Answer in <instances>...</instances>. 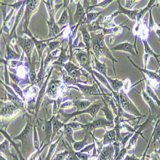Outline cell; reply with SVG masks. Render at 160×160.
<instances>
[{"label":"cell","mask_w":160,"mask_h":160,"mask_svg":"<svg viewBox=\"0 0 160 160\" xmlns=\"http://www.w3.org/2000/svg\"><path fill=\"white\" fill-rule=\"evenodd\" d=\"M142 96L143 98V99L148 104L149 107L151 108V112L154 118V116L158 117L160 112V110H159L160 109V107H159L157 104H156V103H155V102L148 95V94H147L143 89H142Z\"/></svg>","instance_id":"cell-19"},{"label":"cell","mask_w":160,"mask_h":160,"mask_svg":"<svg viewBox=\"0 0 160 160\" xmlns=\"http://www.w3.org/2000/svg\"><path fill=\"white\" fill-rule=\"evenodd\" d=\"M144 156H145V155H144ZM144 156L143 157V158L142 159H140V160H144Z\"/></svg>","instance_id":"cell-63"},{"label":"cell","mask_w":160,"mask_h":160,"mask_svg":"<svg viewBox=\"0 0 160 160\" xmlns=\"http://www.w3.org/2000/svg\"><path fill=\"white\" fill-rule=\"evenodd\" d=\"M124 160H140V159L137 158L135 156V155H132V156L127 155L126 157L124 158Z\"/></svg>","instance_id":"cell-59"},{"label":"cell","mask_w":160,"mask_h":160,"mask_svg":"<svg viewBox=\"0 0 160 160\" xmlns=\"http://www.w3.org/2000/svg\"><path fill=\"white\" fill-rule=\"evenodd\" d=\"M114 122L108 121L106 118H99L98 119L94 120V121L87 123L85 124V130L88 132L94 131L98 128H104L106 130V127H113Z\"/></svg>","instance_id":"cell-7"},{"label":"cell","mask_w":160,"mask_h":160,"mask_svg":"<svg viewBox=\"0 0 160 160\" xmlns=\"http://www.w3.org/2000/svg\"><path fill=\"white\" fill-rule=\"evenodd\" d=\"M149 16L150 17H149V31L150 32L153 28L156 27V24L152 16V8L149 10Z\"/></svg>","instance_id":"cell-56"},{"label":"cell","mask_w":160,"mask_h":160,"mask_svg":"<svg viewBox=\"0 0 160 160\" xmlns=\"http://www.w3.org/2000/svg\"><path fill=\"white\" fill-rule=\"evenodd\" d=\"M88 132L85 135V138L79 142H75V143L73 144L72 148L74 149L75 152H80L84 148H85L86 145H87V141H88Z\"/></svg>","instance_id":"cell-37"},{"label":"cell","mask_w":160,"mask_h":160,"mask_svg":"<svg viewBox=\"0 0 160 160\" xmlns=\"http://www.w3.org/2000/svg\"><path fill=\"white\" fill-rule=\"evenodd\" d=\"M135 46L128 42H122V43L117 44V46L112 48L111 50L124 51V52L130 53V54L132 55V56H136L137 55V53L135 52Z\"/></svg>","instance_id":"cell-18"},{"label":"cell","mask_w":160,"mask_h":160,"mask_svg":"<svg viewBox=\"0 0 160 160\" xmlns=\"http://www.w3.org/2000/svg\"><path fill=\"white\" fill-rule=\"evenodd\" d=\"M9 146H10L9 141L8 140H5V141L0 145L1 154H2L3 156H5V158L7 160H16V159H18V158L16 156L13 155L10 152Z\"/></svg>","instance_id":"cell-21"},{"label":"cell","mask_w":160,"mask_h":160,"mask_svg":"<svg viewBox=\"0 0 160 160\" xmlns=\"http://www.w3.org/2000/svg\"><path fill=\"white\" fill-rule=\"evenodd\" d=\"M155 3V1L154 0H151V1L149 2L148 5L147 7L142 10H140V11L138 12L137 16V22H139L145 16V15L146 14V13L148 12H149V10L152 8L154 7V5Z\"/></svg>","instance_id":"cell-33"},{"label":"cell","mask_w":160,"mask_h":160,"mask_svg":"<svg viewBox=\"0 0 160 160\" xmlns=\"http://www.w3.org/2000/svg\"><path fill=\"white\" fill-rule=\"evenodd\" d=\"M156 33L158 35V36L159 37V38H160V28L159 29H156Z\"/></svg>","instance_id":"cell-61"},{"label":"cell","mask_w":160,"mask_h":160,"mask_svg":"<svg viewBox=\"0 0 160 160\" xmlns=\"http://www.w3.org/2000/svg\"><path fill=\"white\" fill-rule=\"evenodd\" d=\"M52 72V68L50 70L48 78H46L45 82L44 83L43 85L42 86V88H41V90H40V91L38 92V96H37V101H36V102H35V117H37L40 107H41L42 100L44 99L45 93H46V88H47V86L48 85V80H49V78L51 75Z\"/></svg>","instance_id":"cell-12"},{"label":"cell","mask_w":160,"mask_h":160,"mask_svg":"<svg viewBox=\"0 0 160 160\" xmlns=\"http://www.w3.org/2000/svg\"><path fill=\"white\" fill-rule=\"evenodd\" d=\"M10 86L14 88V91L17 93V94L22 98H23V92L22 90L18 87V85L15 83H10Z\"/></svg>","instance_id":"cell-54"},{"label":"cell","mask_w":160,"mask_h":160,"mask_svg":"<svg viewBox=\"0 0 160 160\" xmlns=\"http://www.w3.org/2000/svg\"><path fill=\"white\" fill-rule=\"evenodd\" d=\"M33 148L35 150L38 151L40 149V141L38 135L36 126H33Z\"/></svg>","instance_id":"cell-44"},{"label":"cell","mask_w":160,"mask_h":160,"mask_svg":"<svg viewBox=\"0 0 160 160\" xmlns=\"http://www.w3.org/2000/svg\"><path fill=\"white\" fill-rule=\"evenodd\" d=\"M73 129L68 124H65L63 127V135L65 137L67 142L71 145H73L75 143V140L73 138Z\"/></svg>","instance_id":"cell-28"},{"label":"cell","mask_w":160,"mask_h":160,"mask_svg":"<svg viewBox=\"0 0 160 160\" xmlns=\"http://www.w3.org/2000/svg\"><path fill=\"white\" fill-rule=\"evenodd\" d=\"M19 112V108L12 102L1 103V117L11 118Z\"/></svg>","instance_id":"cell-8"},{"label":"cell","mask_w":160,"mask_h":160,"mask_svg":"<svg viewBox=\"0 0 160 160\" xmlns=\"http://www.w3.org/2000/svg\"><path fill=\"white\" fill-rule=\"evenodd\" d=\"M20 41V40H19ZM22 44H21V46L22 47L24 52L28 58V63L30 65L32 63V51L33 50V48L35 46L34 42H33L32 39L30 37H25L23 41L22 39Z\"/></svg>","instance_id":"cell-13"},{"label":"cell","mask_w":160,"mask_h":160,"mask_svg":"<svg viewBox=\"0 0 160 160\" xmlns=\"http://www.w3.org/2000/svg\"><path fill=\"white\" fill-rule=\"evenodd\" d=\"M99 19L96 20V21L92 22L90 24L87 25V29L89 32H95L98 30H102L103 28H101L99 26Z\"/></svg>","instance_id":"cell-45"},{"label":"cell","mask_w":160,"mask_h":160,"mask_svg":"<svg viewBox=\"0 0 160 160\" xmlns=\"http://www.w3.org/2000/svg\"><path fill=\"white\" fill-rule=\"evenodd\" d=\"M132 135H133V134L128 135H127L126 137H124V138H122L121 143H122V145L123 148H125V145H126V142L128 141V140L129 139V138H130L131 137H132Z\"/></svg>","instance_id":"cell-58"},{"label":"cell","mask_w":160,"mask_h":160,"mask_svg":"<svg viewBox=\"0 0 160 160\" xmlns=\"http://www.w3.org/2000/svg\"><path fill=\"white\" fill-rule=\"evenodd\" d=\"M90 52L82 51L78 52L76 53V60L78 62L80 66L82 67V68L85 70H87L89 73H90V72L92 71L90 63Z\"/></svg>","instance_id":"cell-9"},{"label":"cell","mask_w":160,"mask_h":160,"mask_svg":"<svg viewBox=\"0 0 160 160\" xmlns=\"http://www.w3.org/2000/svg\"><path fill=\"white\" fill-rule=\"evenodd\" d=\"M118 3V11H117V12L115 13V14H113V16H116L118 14H123L126 16H127L131 20L135 21H137V16L138 12L140 11V10H128L125 8L124 7H123L121 3H120V1H117Z\"/></svg>","instance_id":"cell-15"},{"label":"cell","mask_w":160,"mask_h":160,"mask_svg":"<svg viewBox=\"0 0 160 160\" xmlns=\"http://www.w3.org/2000/svg\"><path fill=\"white\" fill-rule=\"evenodd\" d=\"M118 94L119 98V101L117 102L121 105V107L122 109V110H124V112L129 114L135 115L136 117H145L141 114V113L137 108L135 104L128 98V96L126 94L125 91H124L122 89L121 90H120L119 92H118Z\"/></svg>","instance_id":"cell-2"},{"label":"cell","mask_w":160,"mask_h":160,"mask_svg":"<svg viewBox=\"0 0 160 160\" xmlns=\"http://www.w3.org/2000/svg\"><path fill=\"white\" fill-rule=\"evenodd\" d=\"M109 82V84L112 88L113 91L115 93H118L124 87V83L122 80H119L118 79H112L110 77L106 78Z\"/></svg>","instance_id":"cell-27"},{"label":"cell","mask_w":160,"mask_h":160,"mask_svg":"<svg viewBox=\"0 0 160 160\" xmlns=\"http://www.w3.org/2000/svg\"><path fill=\"white\" fill-rule=\"evenodd\" d=\"M28 37H30L32 39L33 42H34V44H35V46L37 48V52H38V59L39 60H42V53L44 52V50L45 49V48L47 47L48 46V44L47 43H44L42 41H38V40L34 37L32 35V34L31 33L30 31L26 34Z\"/></svg>","instance_id":"cell-22"},{"label":"cell","mask_w":160,"mask_h":160,"mask_svg":"<svg viewBox=\"0 0 160 160\" xmlns=\"http://www.w3.org/2000/svg\"><path fill=\"white\" fill-rule=\"evenodd\" d=\"M44 76H45L44 61V59H42L41 69H40V71H39V72L38 73V75H37V82L38 83L41 81H42V80H43V79L44 78Z\"/></svg>","instance_id":"cell-47"},{"label":"cell","mask_w":160,"mask_h":160,"mask_svg":"<svg viewBox=\"0 0 160 160\" xmlns=\"http://www.w3.org/2000/svg\"><path fill=\"white\" fill-rule=\"evenodd\" d=\"M115 154V149L113 145H107L103 147L99 152L98 160H112Z\"/></svg>","instance_id":"cell-14"},{"label":"cell","mask_w":160,"mask_h":160,"mask_svg":"<svg viewBox=\"0 0 160 160\" xmlns=\"http://www.w3.org/2000/svg\"><path fill=\"white\" fill-rule=\"evenodd\" d=\"M70 155L69 149H65L64 151L58 153L53 160H65L66 158Z\"/></svg>","instance_id":"cell-48"},{"label":"cell","mask_w":160,"mask_h":160,"mask_svg":"<svg viewBox=\"0 0 160 160\" xmlns=\"http://www.w3.org/2000/svg\"><path fill=\"white\" fill-rule=\"evenodd\" d=\"M117 132L115 129L107 131L106 130V133L104 136L103 140L102 142V145H110L112 143H113L117 141Z\"/></svg>","instance_id":"cell-23"},{"label":"cell","mask_w":160,"mask_h":160,"mask_svg":"<svg viewBox=\"0 0 160 160\" xmlns=\"http://www.w3.org/2000/svg\"><path fill=\"white\" fill-rule=\"evenodd\" d=\"M60 44V42L59 41L51 42H49V43L48 44L49 48V52L57 50V49L58 48Z\"/></svg>","instance_id":"cell-53"},{"label":"cell","mask_w":160,"mask_h":160,"mask_svg":"<svg viewBox=\"0 0 160 160\" xmlns=\"http://www.w3.org/2000/svg\"><path fill=\"white\" fill-rule=\"evenodd\" d=\"M145 88H146L145 92L156 103V104L159 106V107H160V100L158 99V96L156 94V93L154 92L151 87L149 86L147 82L145 83Z\"/></svg>","instance_id":"cell-38"},{"label":"cell","mask_w":160,"mask_h":160,"mask_svg":"<svg viewBox=\"0 0 160 160\" xmlns=\"http://www.w3.org/2000/svg\"><path fill=\"white\" fill-rule=\"evenodd\" d=\"M65 124L63 122L60 121L57 117H55V115H54V118H53L52 121V134L51 139V144L52 143L53 139L55 138L57 133L62 128H63L65 126Z\"/></svg>","instance_id":"cell-25"},{"label":"cell","mask_w":160,"mask_h":160,"mask_svg":"<svg viewBox=\"0 0 160 160\" xmlns=\"http://www.w3.org/2000/svg\"><path fill=\"white\" fill-rule=\"evenodd\" d=\"M127 151H128V149H126V148H122L121 151H120L118 155L115 158V160H122L124 158V156L126 154Z\"/></svg>","instance_id":"cell-55"},{"label":"cell","mask_w":160,"mask_h":160,"mask_svg":"<svg viewBox=\"0 0 160 160\" xmlns=\"http://www.w3.org/2000/svg\"><path fill=\"white\" fill-rule=\"evenodd\" d=\"M91 104H92L91 102L88 100L76 99V100L73 101L71 102V104H70L69 105L76 106L77 109H78V112H79V111H82L83 110H85Z\"/></svg>","instance_id":"cell-30"},{"label":"cell","mask_w":160,"mask_h":160,"mask_svg":"<svg viewBox=\"0 0 160 160\" xmlns=\"http://www.w3.org/2000/svg\"><path fill=\"white\" fill-rule=\"evenodd\" d=\"M93 57H94V62H95V65H96V68L97 69V70L99 71V72L101 74H102L103 76H104L106 78H107V68H106V65L104 63H102L94 55V53H92Z\"/></svg>","instance_id":"cell-34"},{"label":"cell","mask_w":160,"mask_h":160,"mask_svg":"<svg viewBox=\"0 0 160 160\" xmlns=\"http://www.w3.org/2000/svg\"><path fill=\"white\" fill-rule=\"evenodd\" d=\"M128 60L131 62V63L132 64V65L135 67V68H137L138 71H140L143 75H144L145 77H148L149 80H154V81L160 82V76L158 74V73L153 71H151L149 70H147L146 69H143L140 68L137 65H136L134 62L132 61L129 57H128Z\"/></svg>","instance_id":"cell-17"},{"label":"cell","mask_w":160,"mask_h":160,"mask_svg":"<svg viewBox=\"0 0 160 160\" xmlns=\"http://www.w3.org/2000/svg\"><path fill=\"white\" fill-rule=\"evenodd\" d=\"M62 136H63V135H62L59 137V138L58 139V140H57L55 142L52 143H51V144L50 145L49 149V151H48V156H47L46 158L45 159V160H51V158H52V154H54L55 151V149H56V148H57V145H58V142H59V141H60V140L61 139V138H62Z\"/></svg>","instance_id":"cell-42"},{"label":"cell","mask_w":160,"mask_h":160,"mask_svg":"<svg viewBox=\"0 0 160 160\" xmlns=\"http://www.w3.org/2000/svg\"><path fill=\"white\" fill-rule=\"evenodd\" d=\"M53 118H54V115H53L50 120L47 121L44 124V132L46 135V140L48 143L46 144L49 145L51 144V139L52 134V121Z\"/></svg>","instance_id":"cell-26"},{"label":"cell","mask_w":160,"mask_h":160,"mask_svg":"<svg viewBox=\"0 0 160 160\" xmlns=\"http://www.w3.org/2000/svg\"><path fill=\"white\" fill-rule=\"evenodd\" d=\"M68 49V46L65 49H63V48L61 49L60 54L58 57V60L56 62L53 63V64H58V65H60L62 66L65 63H64L65 62H66L67 60H69L68 57L66 55V51Z\"/></svg>","instance_id":"cell-39"},{"label":"cell","mask_w":160,"mask_h":160,"mask_svg":"<svg viewBox=\"0 0 160 160\" xmlns=\"http://www.w3.org/2000/svg\"><path fill=\"white\" fill-rule=\"evenodd\" d=\"M90 74H91L92 76L94 75V76H96V77L97 78V79L100 82V83H102L106 88H107L108 90H109L110 91H111V92H112V94H115V92H114L113 91L112 88H111V87H110V84H109V82H108V81L107 78H106L104 76H103L102 74H100V73H99V72H96V71H94V70H92V71L90 72Z\"/></svg>","instance_id":"cell-29"},{"label":"cell","mask_w":160,"mask_h":160,"mask_svg":"<svg viewBox=\"0 0 160 160\" xmlns=\"http://www.w3.org/2000/svg\"><path fill=\"white\" fill-rule=\"evenodd\" d=\"M46 5L49 16V20L48 21V24L49 28V37L55 36L60 32L59 26L55 22V9L53 7V1H42Z\"/></svg>","instance_id":"cell-5"},{"label":"cell","mask_w":160,"mask_h":160,"mask_svg":"<svg viewBox=\"0 0 160 160\" xmlns=\"http://www.w3.org/2000/svg\"><path fill=\"white\" fill-rule=\"evenodd\" d=\"M92 37H91V42H94L96 44H98V46L99 48V57H105L106 58H108L112 60L113 63V68L114 69V72L115 77L117 78V74L116 71L115 69L114 63H118V60H116L114 57L112 55V52L110 51V49L106 46L105 41H104V35L102 33L98 34V35H94L92 32L91 33Z\"/></svg>","instance_id":"cell-1"},{"label":"cell","mask_w":160,"mask_h":160,"mask_svg":"<svg viewBox=\"0 0 160 160\" xmlns=\"http://www.w3.org/2000/svg\"><path fill=\"white\" fill-rule=\"evenodd\" d=\"M158 74L160 76V69H159V70L158 71Z\"/></svg>","instance_id":"cell-62"},{"label":"cell","mask_w":160,"mask_h":160,"mask_svg":"<svg viewBox=\"0 0 160 160\" xmlns=\"http://www.w3.org/2000/svg\"><path fill=\"white\" fill-rule=\"evenodd\" d=\"M142 42H143V44L144 46V50L145 52V54L147 55H150V56H152L153 57H154L156 60L158 62V64L160 65V61L159 60V57H160V54H156V53H155L153 51L151 47L149 46V44H148V42H147L145 39H143Z\"/></svg>","instance_id":"cell-32"},{"label":"cell","mask_w":160,"mask_h":160,"mask_svg":"<svg viewBox=\"0 0 160 160\" xmlns=\"http://www.w3.org/2000/svg\"><path fill=\"white\" fill-rule=\"evenodd\" d=\"M79 30L81 32L83 35V42L85 45L87 52H90V46H91V36L87 29V24H81L79 25Z\"/></svg>","instance_id":"cell-16"},{"label":"cell","mask_w":160,"mask_h":160,"mask_svg":"<svg viewBox=\"0 0 160 160\" xmlns=\"http://www.w3.org/2000/svg\"><path fill=\"white\" fill-rule=\"evenodd\" d=\"M33 126L34 124H30L29 122H27L22 131L18 136L14 137V140H19L22 143V150L23 154L27 145L32 143V138L33 139Z\"/></svg>","instance_id":"cell-4"},{"label":"cell","mask_w":160,"mask_h":160,"mask_svg":"<svg viewBox=\"0 0 160 160\" xmlns=\"http://www.w3.org/2000/svg\"><path fill=\"white\" fill-rule=\"evenodd\" d=\"M72 129L73 131H78V130H80L85 128V124H80L78 122H73L72 123L70 124H68Z\"/></svg>","instance_id":"cell-50"},{"label":"cell","mask_w":160,"mask_h":160,"mask_svg":"<svg viewBox=\"0 0 160 160\" xmlns=\"http://www.w3.org/2000/svg\"><path fill=\"white\" fill-rule=\"evenodd\" d=\"M102 12L87 13V24H90L92 22L98 20L99 16L102 14Z\"/></svg>","instance_id":"cell-40"},{"label":"cell","mask_w":160,"mask_h":160,"mask_svg":"<svg viewBox=\"0 0 160 160\" xmlns=\"http://www.w3.org/2000/svg\"><path fill=\"white\" fill-rule=\"evenodd\" d=\"M60 80H51V81L48 83V88L46 90L47 94L49 97L51 98L55 99L57 96V91L59 86L60 85Z\"/></svg>","instance_id":"cell-20"},{"label":"cell","mask_w":160,"mask_h":160,"mask_svg":"<svg viewBox=\"0 0 160 160\" xmlns=\"http://www.w3.org/2000/svg\"><path fill=\"white\" fill-rule=\"evenodd\" d=\"M40 3V1L37 0H28L26 1V10L24 14V33L27 34L28 32H30L28 29V26L30 24V21L32 15L35 12L38 4Z\"/></svg>","instance_id":"cell-6"},{"label":"cell","mask_w":160,"mask_h":160,"mask_svg":"<svg viewBox=\"0 0 160 160\" xmlns=\"http://www.w3.org/2000/svg\"><path fill=\"white\" fill-rule=\"evenodd\" d=\"M154 119V117L152 115V114L151 113V115H149L148 118L146 120V121L142 124V125H140L139 126V128L137 129V130L135 132L134 134H133L131 139L130 140L129 142V145L128 146V148H126V149L128 150L129 149H131L132 147H134L137 142V140L139 137L140 135H141L142 131H143V129L148 126V124H149L150 123H151L152 122L153 120Z\"/></svg>","instance_id":"cell-10"},{"label":"cell","mask_w":160,"mask_h":160,"mask_svg":"<svg viewBox=\"0 0 160 160\" xmlns=\"http://www.w3.org/2000/svg\"><path fill=\"white\" fill-rule=\"evenodd\" d=\"M103 105H104V102L103 103L102 102L93 103L90 106H88L87 108H86L85 110H83L82 111H79V112L77 111L74 113H69V114L62 112V115L63 117V119H62L63 122V123L67 122L68 121H69L71 118H72L76 115H78L80 114H83V113L90 114L93 117V118H95L97 115L98 112H99V110H101V108L102 107Z\"/></svg>","instance_id":"cell-3"},{"label":"cell","mask_w":160,"mask_h":160,"mask_svg":"<svg viewBox=\"0 0 160 160\" xmlns=\"http://www.w3.org/2000/svg\"><path fill=\"white\" fill-rule=\"evenodd\" d=\"M26 3V1H25L24 3L22 5V6L21 7V8L18 10V13H17V15H16V20H15V22H14V26H13V28L10 32V36H9V38H11V37L12 36V35L14 34V33L16 31V29L17 28V26H18L22 16L24 15V9H25V4Z\"/></svg>","instance_id":"cell-31"},{"label":"cell","mask_w":160,"mask_h":160,"mask_svg":"<svg viewBox=\"0 0 160 160\" xmlns=\"http://www.w3.org/2000/svg\"><path fill=\"white\" fill-rule=\"evenodd\" d=\"M4 41L5 42L6 44V48H7V61L8 60H19V57H20V55L19 53H17L14 50H13L6 42L5 38L3 37Z\"/></svg>","instance_id":"cell-36"},{"label":"cell","mask_w":160,"mask_h":160,"mask_svg":"<svg viewBox=\"0 0 160 160\" xmlns=\"http://www.w3.org/2000/svg\"><path fill=\"white\" fill-rule=\"evenodd\" d=\"M1 132H2V134L7 138V140H8L9 142H10L11 143H12V145L14 146V148H15V149L16 150V151H17V152H18V154H19V156H20V158H21V160H25L24 158H23V157H22V154H21V152H19V145H17L16 143H14V142H12V140H11V138H10V137L8 136V133L7 132H6V131H5L3 129H2L1 128Z\"/></svg>","instance_id":"cell-43"},{"label":"cell","mask_w":160,"mask_h":160,"mask_svg":"<svg viewBox=\"0 0 160 160\" xmlns=\"http://www.w3.org/2000/svg\"><path fill=\"white\" fill-rule=\"evenodd\" d=\"M112 2H113L112 0H105V1H102V2H101V3H98L97 5H94V6H93V5L89 6L88 8V9H87V11H86V14L88 12H88H89L90 10H91V9H92V8L97 7H102V8H106V7H107V6H108L110 3H111Z\"/></svg>","instance_id":"cell-49"},{"label":"cell","mask_w":160,"mask_h":160,"mask_svg":"<svg viewBox=\"0 0 160 160\" xmlns=\"http://www.w3.org/2000/svg\"><path fill=\"white\" fill-rule=\"evenodd\" d=\"M95 148V143L94 142V143H92L90 145H87L85 148H84L81 151V152H84V153H86V152H90L93 149Z\"/></svg>","instance_id":"cell-57"},{"label":"cell","mask_w":160,"mask_h":160,"mask_svg":"<svg viewBox=\"0 0 160 160\" xmlns=\"http://www.w3.org/2000/svg\"><path fill=\"white\" fill-rule=\"evenodd\" d=\"M138 3V1H135V0H129H129H126L124 8L126 9L132 10L133 7H134Z\"/></svg>","instance_id":"cell-52"},{"label":"cell","mask_w":160,"mask_h":160,"mask_svg":"<svg viewBox=\"0 0 160 160\" xmlns=\"http://www.w3.org/2000/svg\"><path fill=\"white\" fill-rule=\"evenodd\" d=\"M47 145H48V144H45L44 146L41 147V148H40L39 150L37 151L36 152H35L34 154H32V155L30 156V158H28V160H37V159H38V156H40V154H41V153L43 151V150L45 149V148H46V147Z\"/></svg>","instance_id":"cell-51"},{"label":"cell","mask_w":160,"mask_h":160,"mask_svg":"<svg viewBox=\"0 0 160 160\" xmlns=\"http://www.w3.org/2000/svg\"><path fill=\"white\" fill-rule=\"evenodd\" d=\"M74 85L77 86L79 89L81 90L83 93V96L87 98L90 96H101L102 97L101 94L98 90V87L96 84H94L92 86H88V85H83L79 83H76Z\"/></svg>","instance_id":"cell-11"},{"label":"cell","mask_w":160,"mask_h":160,"mask_svg":"<svg viewBox=\"0 0 160 160\" xmlns=\"http://www.w3.org/2000/svg\"><path fill=\"white\" fill-rule=\"evenodd\" d=\"M85 9L83 7V5L81 4V2H78L76 3V12L74 16V21L76 23L79 22L82 19L85 18L86 15Z\"/></svg>","instance_id":"cell-24"},{"label":"cell","mask_w":160,"mask_h":160,"mask_svg":"<svg viewBox=\"0 0 160 160\" xmlns=\"http://www.w3.org/2000/svg\"><path fill=\"white\" fill-rule=\"evenodd\" d=\"M152 160H160V157L158 154H152L151 156Z\"/></svg>","instance_id":"cell-60"},{"label":"cell","mask_w":160,"mask_h":160,"mask_svg":"<svg viewBox=\"0 0 160 160\" xmlns=\"http://www.w3.org/2000/svg\"><path fill=\"white\" fill-rule=\"evenodd\" d=\"M63 68H65V69L67 71V72H68V75L72 71H77L79 70V68L78 66L75 65L74 64H73L72 63H71V62H68V63H65L63 65Z\"/></svg>","instance_id":"cell-46"},{"label":"cell","mask_w":160,"mask_h":160,"mask_svg":"<svg viewBox=\"0 0 160 160\" xmlns=\"http://www.w3.org/2000/svg\"><path fill=\"white\" fill-rule=\"evenodd\" d=\"M69 15L68 13V10L67 8H64V10L62 13V16L60 18V19H59V21L57 22V24L59 26H63L64 25H65L66 24H68L69 22Z\"/></svg>","instance_id":"cell-41"},{"label":"cell","mask_w":160,"mask_h":160,"mask_svg":"<svg viewBox=\"0 0 160 160\" xmlns=\"http://www.w3.org/2000/svg\"><path fill=\"white\" fill-rule=\"evenodd\" d=\"M104 101V99H103ZM101 110L103 112L106 118L108 120V121L114 122V116L111 110V109L109 108V106L108 104L105 101H104V105L102 106V107L101 108Z\"/></svg>","instance_id":"cell-35"}]
</instances>
